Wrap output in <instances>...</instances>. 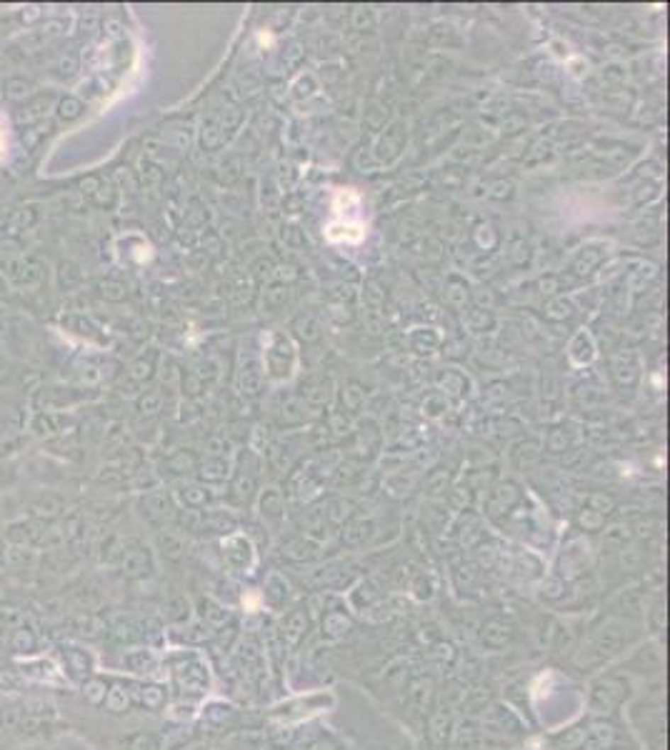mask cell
<instances>
[{
    "label": "cell",
    "mask_w": 670,
    "mask_h": 750,
    "mask_svg": "<svg viewBox=\"0 0 670 750\" xmlns=\"http://www.w3.org/2000/svg\"><path fill=\"white\" fill-rule=\"evenodd\" d=\"M308 625H311V620H308V613L303 610V608H296V610H291V613L285 615L283 638L288 640L291 645L301 643V638L308 633Z\"/></svg>",
    "instance_id": "7"
},
{
    "label": "cell",
    "mask_w": 670,
    "mask_h": 750,
    "mask_svg": "<svg viewBox=\"0 0 670 750\" xmlns=\"http://www.w3.org/2000/svg\"><path fill=\"white\" fill-rule=\"evenodd\" d=\"M625 638L618 628H603L596 638L591 640V653L596 658V663H603L608 658H613L615 653H620Z\"/></svg>",
    "instance_id": "3"
},
{
    "label": "cell",
    "mask_w": 670,
    "mask_h": 750,
    "mask_svg": "<svg viewBox=\"0 0 670 750\" xmlns=\"http://www.w3.org/2000/svg\"><path fill=\"white\" fill-rule=\"evenodd\" d=\"M603 513L593 510V508H583L581 515H578V523H581V528L586 530H601L603 528Z\"/></svg>",
    "instance_id": "16"
},
{
    "label": "cell",
    "mask_w": 670,
    "mask_h": 750,
    "mask_svg": "<svg viewBox=\"0 0 670 750\" xmlns=\"http://www.w3.org/2000/svg\"><path fill=\"white\" fill-rule=\"evenodd\" d=\"M378 595H380L378 586H375V583H370V581H363V583H360V586L353 591V595H350V600H353V605H355V608H360V610H365V608H368V605H373V603L378 600Z\"/></svg>",
    "instance_id": "14"
},
{
    "label": "cell",
    "mask_w": 670,
    "mask_h": 750,
    "mask_svg": "<svg viewBox=\"0 0 670 750\" xmlns=\"http://www.w3.org/2000/svg\"><path fill=\"white\" fill-rule=\"evenodd\" d=\"M648 623H650V628H653V633H663V628H665V608H663V603H660V600L648 610Z\"/></svg>",
    "instance_id": "18"
},
{
    "label": "cell",
    "mask_w": 670,
    "mask_h": 750,
    "mask_svg": "<svg viewBox=\"0 0 670 750\" xmlns=\"http://www.w3.org/2000/svg\"><path fill=\"white\" fill-rule=\"evenodd\" d=\"M225 558L233 568H248L253 563V550H250V543L243 538V535H230L225 540Z\"/></svg>",
    "instance_id": "5"
},
{
    "label": "cell",
    "mask_w": 670,
    "mask_h": 750,
    "mask_svg": "<svg viewBox=\"0 0 670 750\" xmlns=\"http://www.w3.org/2000/svg\"><path fill=\"white\" fill-rule=\"evenodd\" d=\"M208 720H213V723H218V725H225V723H230V720L233 718H235V708H233V705H223V703H216V705H211V708H208Z\"/></svg>",
    "instance_id": "15"
},
{
    "label": "cell",
    "mask_w": 670,
    "mask_h": 750,
    "mask_svg": "<svg viewBox=\"0 0 670 750\" xmlns=\"http://www.w3.org/2000/svg\"><path fill=\"white\" fill-rule=\"evenodd\" d=\"M283 555L285 558H291V560H298V563H303V560H313L318 555L316 545L308 543V540H291L288 545H283Z\"/></svg>",
    "instance_id": "13"
},
{
    "label": "cell",
    "mask_w": 670,
    "mask_h": 750,
    "mask_svg": "<svg viewBox=\"0 0 670 750\" xmlns=\"http://www.w3.org/2000/svg\"><path fill=\"white\" fill-rule=\"evenodd\" d=\"M3 150H6V138H3V130H0V155H3Z\"/></svg>",
    "instance_id": "19"
},
{
    "label": "cell",
    "mask_w": 670,
    "mask_h": 750,
    "mask_svg": "<svg viewBox=\"0 0 670 750\" xmlns=\"http://www.w3.org/2000/svg\"><path fill=\"white\" fill-rule=\"evenodd\" d=\"M513 638H515V628L508 620L491 618L481 628V643L491 650H503L506 645L513 643Z\"/></svg>",
    "instance_id": "2"
},
{
    "label": "cell",
    "mask_w": 670,
    "mask_h": 750,
    "mask_svg": "<svg viewBox=\"0 0 670 750\" xmlns=\"http://www.w3.org/2000/svg\"><path fill=\"white\" fill-rule=\"evenodd\" d=\"M263 598L270 608H275V610L283 608L285 600H288V583H285V578L278 576V573H270L263 583Z\"/></svg>",
    "instance_id": "8"
},
{
    "label": "cell",
    "mask_w": 670,
    "mask_h": 750,
    "mask_svg": "<svg viewBox=\"0 0 670 750\" xmlns=\"http://www.w3.org/2000/svg\"><path fill=\"white\" fill-rule=\"evenodd\" d=\"M625 695H628V681L620 676H605L593 683L588 708L596 715H608L625 700Z\"/></svg>",
    "instance_id": "1"
},
{
    "label": "cell",
    "mask_w": 670,
    "mask_h": 750,
    "mask_svg": "<svg viewBox=\"0 0 670 750\" xmlns=\"http://www.w3.org/2000/svg\"><path fill=\"white\" fill-rule=\"evenodd\" d=\"M260 513H263L265 518L280 520V515H283V496L275 488H268L263 493V498H260Z\"/></svg>",
    "instance_id": "12"
},
{
    "label": "cell",
    "mask_w": 670,
    "mask_h": 750,
    "mask_svg": "<svg viewBox=\"0 0 670 750\" xmlns=\"http://www.w3.org/2000/svg\"><path fill=\"white\" fill-rule=\"evenodd\" d=\"M370 530H373V525L368 520H348L340 538H343V545H348V548H360L370 538Z\"/></svg>",
    "instance_id": "10"
},
{
    "label": "cell",
    "mask_w": 670,
    "mask_h": 750,
    "mask_svg": "<svg viewBox=\"0 0 670 750\" xmlns=\"http://www.w3.org/2000/svg\"><path fill=\"white\" fill-rule=\"evenodd\" d=\"M350 630H353V618H350L348 613H343V610H328L325 615H323L320 620V635L325 640H343L350 635Z\"/></svg>",
    "instance_id": "4"
},
{
    "label": "cell",
    "mask_w": 670,
    "mask_h": 750,
    "mask_svg": "<svg viewBox=\"0 0 670 750\" xmlns=\"http://www.w3.org/2000/svg\"><path fill=\"white\" fill-rule=\"evenodd\" d=\"M586 733H588V723H576V725H570V728H565L563 733L555 735L553 743L558 750H581L583 740H586Z\"/></svg>",
    "instance_id": "9"
},
{
    "label": "cell",
    "mask_w": 670,
    "mask_h": 750,
    "mask_svg": "<svg viewBox=\"0 0 670 750\" xmlns=\"http://www.w3.org/2000/svg\"><path fill=\"white\" fill-rule=\"evenodd\" d=\"M565 591H568V586H565L563 578H550V581L543 586V598H548V600H560V598L565 595Z\"/></svg>",
    "instance_id": "17"
},
{
    "label": "cell",
    "mask_w": 670,
    "mask_h": 750,
    "mask_svg": "<svg viewBox=\"0 0 670 750\" xmlns=\"http://www.w3.org/2000/svg\"><path fill=\"white\" fill-rule=\"evenodd\" d=\"M515 500H518L515 488H513V486H501L498 491H493L491 500H488V510H491L493 515H498V513H506Z\"/></svg>",
    "instance_id": "11"
},
{
    "label": "cell",
    "mask_w": 670,
    "mask_h": 750,
    "mask_svg": "<svg viewBox=\"0 0 670 750\" xmlns=\"http://www.w3.org/2000/svg\"><path fill=\"white\" fill-rule=\"evenodd\" d=\"M613 745H615V728L608 723H596V725H588V733L581 750H610Z\"/></svg>",
    "instance_id": "6"
}]
</instances>
